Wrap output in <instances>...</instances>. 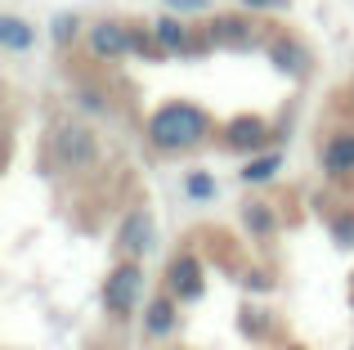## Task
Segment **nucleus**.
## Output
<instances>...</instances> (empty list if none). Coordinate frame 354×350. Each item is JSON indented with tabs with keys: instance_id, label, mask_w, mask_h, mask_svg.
Wrapping results in <instances>:
<instances>
[{
	"instance_id": "nucleus-1",
	"label": "nucleus",
	"mask_w": 354,
	"mask_h": 350,
	"mask_svg": "<svg viewBox=\"0 0 354 350\" xmlns=\"http://www.w3.org/2000/svg\"><path fill=\"white\" fill-rule=\"evenodd\" d=\"M211 135V113L189 99H171L148 117V144L157 153H189Z\"/></svg>"
},
{
	"instance_id": "nucleus-2",
	"label": "nucleus",
	"mask_w": 354,
	"mask_h": 350,
	"mask_svg": "<svg viewBox=\"0 0 354 350\" xmlns=\"http://www.w3.org/2000/svg\"><path fill=\"white\" fill-rule=\"evenodd\" d=\"M139 301H144V265L139 261H117L113 274L104 279V315L113 324L135 319Z\"/></svg>"
},
{
	"instance_id": "nucleus-3",
	"label": "nucleus",
	"mask_w": 354,
	"mask_h": 350,
	"mask_svg": "<svg viewBox=\"0 0 354 350\" xmlns=\"http://www.w3.org/2000/svg\"><path fill=\"white\" fill-rule=\"evenodd\" d=\"M50 149H54V158H59L63 167H72V171H86V167L99 162V140H95V131L81 126V122H63L59 131H54Z\"/></svg>"
},
{
	"instance_id": "nucleus-4",
	"label": "nucleus",
	"mask_w": 354,
	"mask_h": 350,
	"mask_svg": "<svg viewBox=\"0 0 354 350\" xmlns=\"http://www.w3.org/2000/svg\"><path fill=\"white\" fill-rule=\"evenodd\" d=\"M269 140H274V126H269L265 117H256V113L229 117L225 131H220V144H225L229 153H265Z\"/></svg>"
},
{
	"instance_id": "nucleus-5",
	"label": "nucleus",
	"mask_w": 354,
	"mask_h": 350,
	"mask_svg": "<svg viewBox=\"0 0 354 350\" xmlns=\"http://www.w3.org/2000/svg\"><path fill=\"white\" fill-rule=\"evenodd\" d=\"M166 292L175 301H198L207 292V274H202V261L193 252H180L171 265H166Z\"/></svg>"
},
{
	"instance_id": "nucleus-6",
	"label": "nucleus",
	"mask_w": 354,
	"mask_h": 350,
	"mask_svg": "<svg viewBox=\"0 0 354 350\" xmlns=\"http://www.w3.org/2000/svg\"><path fill=\"white\" fill-rule=\"evenodd\" d=\"M90 54L95 59H108V63H117V59H126V54H135V27H126V23H95L90 27Z\"/></svg>"
},
{
	"instance_id": "nucleus-7",
	"label": "nucleus",
	"mask_w": 354,
	"mask_h": 350,
	"mask_svg": "<svg viewBox=\"0 0 354 350\" xmlns=\"http://www.w3.org/2000/svg\"><path fill=\"white\" fill-rule=\"evenodd\" d=\"M153 247V216L148 211H130L117 229V256L121 261H139Z\"/></svg>"
},
{
	"instance_id": "nucleus-8",
	"label": "nucleus",
	"mask_w": 354,
	"mask_h": 350,
	"mask_svg": "<svg viewBox=\"0 0 354 350\" xmlns=\"http://www.w3.org/2000/svg\"><path fill=\"white\" fill-rule=\"evenodd\" d=\"M319 167L328 180H354V131L332 135L328 144L319 149Z\"/></svg>"
},
{
	"instance_id": "nucleus-9",
	"label": "nucleus",
	"mask_w": 354,
	"mask_h": 350,
	"mask_svg": "<svg viewBox=\"0 0 354 350\" xmlns=\"http://www.w3.org/2000/svg\"><path fill=\"white\" fill-rule=\"evenodd\" d=\"M175 328H180V301L171 292H157L144 306V333L148 337H171Z\"/></svg>"
},
{
	"instance_id": "nucleus-10",
	"label": "nucleus",
	"mask_w": 354,
	"mask_h": 350,
	"mask_svg": "<svg viewBox=\"0 0 354 350\" xmlns=\"http://www.w3.org/2000/svg\"><path fill=\"white\" fill-rule=\"evenodd\" d=\"M32 41H36V27L27 23V18H18V14H5V18H0V45H5L9 54L32 50Z\"/></svg>"
},
{
	"instance_id": "nucleus-11",
	"label": "nucleus",
	"mask_w": 354,
	"mask_h": 350,
	"mask_svg": "<svg viewBox=\"0 0 354 350\" xmlns=\"http://www.w3.org/2000/svg\"><path fill=\"white\" fill-rule=\"evenodd\" d=\"M242 220H247L251 238H260V243H269V238L278 234V211L269 207V202H247V207H242Z\"/></svg>"
},
{
	"instance_id": "nucleus-12",
	"label": "nucleus",
	"mask_w": 354,
	"mask_h": 350,
	"mask_svg": "<svg viewBox=\"0 0 354 350\" xmlns=\"http://www.w3.org/2000/svg\"><path fill=\"white\" fill-rule=\"evenodd\" d=\"M153 36H157V45H162L166 54H171V50H175V54H184V50H189V41H193V36H189V27H184L180 18H157Z\"/></svg>"
},
{
	"instance_id": "nucleus-13",
	"label": "nucleus",
	"mask_w": 354,
	"mask_h": 350,
	"mask_svg": "<svg viewBox=\"0 0 354 350\" xmlns=\"http://www.w3.org/2000/svg\"><path fill=\"white\" fill-rule=\"evenodd\" d=\"M247 41H251L247 18H216L211 23V45H247Z\"/></svg>"
},
{
	"instance_id": "nucleus-14",
	"label": "nucleus",
	"mask_w": 354,
	"mask_h": 350,
	"mask_svg": "<svg viewBox=\"0 0 354 350\" xmlns=\"http://www.w3.org/2000/svg\"><path fill=\"white\" fill-rule=\"evenodd\" d=\"M278 167H283V153H278V149L260 153V158H251L247 167H242V184H265V180H274Z\"/></svg>"
},
{
	"instance_id": "nucleus-15",
	"label": "nucleus",
	"mask_w": 354,
	"mask_h": 350,
	"mask_svg": "<svg viewBox=\"0 0 354 350\" xmlns=\"http://www.w3.org/2000/svg\"><path fill=\"white\" fill-rule=\"evenodd\" d=\"M274 63L287 72V77H301V72L310 68V54H305L296 41H278V45H274Z\"/></svg>"
},
{
	"instance_id": "nucleus-16",
	"label": "nucleus",
	"mask_w": 354,
	"mask_h": 350,
	"mask_svg": "<svg viewBox=\"0 0 354 350\" xmlns=\"http://www.w3.org/2000/svg\"><path fill=\"white\" fill-rule=\"evenodd\" d=\"M72 104H77L81 113H90V117H108V113H113L108 95H104V90H95V86H72Z\"/></svg>"
},
{
	"instance_id": "nucleus-17",
	"label": "nucleus",
	"mask_w": 354,
	"mask_h": 350,
	"mask_svg": "<svg viewBox=\"0 0 354 350\" xmlns=\"http://www.w3.org/2000/svg\"><path fill=\"white\" fill-rule=\"evenodd\" d=\"M184 193H189L193 202H207V198H216V180H211L207 171H193L189 180H184Z\"/></svg>"
},
{
	"instance_id": "nucleus-18",
	"label": "nucleus",
	"mask_w": 354,
	"mask_h": 350,
	"mask_svg": "<svg viewBox=\"0 0 354 350\" xmlns=\"http://www.w3.org/2000/svg\"><path fill=\"white\" fill-rule=\"evenodd\" d=\"M332 238H337V247H354V211L332 216Z\"/></svg>"
},
{
	"instance_id": "nucleus-19",
	"label": "nucleus",
	"mask_w": 354,
	"mask_h": 350,
	"mask_svg": "<svg viewBox=\"0 0 354 350\" xmlns=\"http://www.w3.org/2000/svg\"><path fill=\"white\" fill-rule=\"evenodd\" d=\"M68 36H77V18H68V14H63L59 23H54V41H59V45H68Z\"/></svg>"
},
{
	"instance_id": "nucleus-20",
	"label": "nucleus",
	"mask_w": 354,
	"mask_h": 350,
	"mask_svg": "<svg viewBox=\"0 0 354 350\" xmlns=\"http://www.w3.org/2000/svg\"><path fill=\"white\" fill-rule=\"evenodd\" d=\"M171 9H184V14H193V9H207V0H166Z\"/></svg>"
},
{
	"instance_id": "nucleus-21",
	"label": "nucleus",
	"mask_w": 354,
	"mask_h": 350,
	"mask_svg": "<svg viewBox=\"0 0 354 350\" xmlns=\"http://www.w3.org/2000/svg\"><path fill=\"white\" fill-rule=\"evenodd\" d=\"M247 9H278V5H287V0H242Z\"/></svg>"
},
{
	"instance_id": "nucleus-22",
	"label": "nucleus",
	"mask_w": 354,
	"mask_h": 350,
	"mask_svg": "<svg viewBox=\"0 0 354 350\" xmlns=\"http://www.w3.org/2000/svg\"><path fill=\"white\" fill-rule=\"evenodd\" d=\"M287 350H305V346H287Z\"/></svg>"
}]
</instances>
